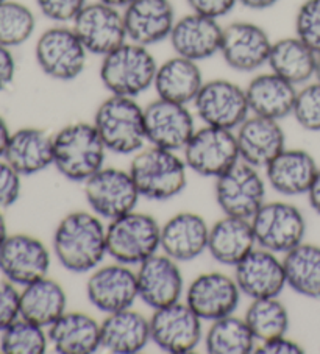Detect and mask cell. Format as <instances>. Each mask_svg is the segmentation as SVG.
I'll list each match as a JSON object with an SVG mask.
<instances>
[{"label":"cell","mask_w":320,"mask_h":354,"mask_svg":"<svg viewBox=\"0 0 320 354\" xmlns=\"http://www.w3.org/2000/svg\"><path fill=\"white\" fill-rule=\"evenodd\" d=\"M92 211H72L53 233V253L71 273H89L102 264L107 252V227Z\"/></svg>","instance_id":"obj_1"},{"label":"cell","mask_w":320,"mask_h":354,"mask_svg":"<svg viewBox=\"0 0 320 354\" xmlns=\"http://www.w3.org/2000/svg\"><path fill=\"white\" fill-rule=\"evenodd\" d=\"M94 124L73 122L53 134V166L66 180L85 183L105 167L107 156Z\"/></svg>","instance_id":"obj_2"},{"label":"cell","mask_w":320,"mask_h":354,"mask_svg":"<svg viewBox=\"0 0 320 354\" xmlns=\"http://www.w3.org/2000/svg\"><path fill=\"white\" fill-rule=\"evenodd\" d=\"M158 63L149 47L127 41L102 57L98 77L113 95L136 99L153 88Z\"/></svg>","instance_id":"obj_3"},{"label":"cell","mask_w":320,"mask_h":354,"mask_svg":"<svg viewBox=\"0 0 320 354\" xmlns=\"http://www.w3.org/2000/svg\"><path fill=\"white\" fill-rule=\"evenodd\" d=\"M186 162L177 151L150 145L134 153L128 172L141 197L152 201H168L186 189Z\"/></svg>","instance_id":"obj_4"},{"label":"cell","mask_w":320,"mask_h":354,"mask_svg":"<svg viewBox=\"0 0 320 354\" xmlns=\"http://www.w3.org/2000/svg\"><path fill=\"white\" fill-rule=\"evenodd\" d=\"M92 124L107 150L116 155H134L147 142L144 108L132 97L109 94L97 106Z\"/></svg>","instance_id":"obj_5"},{"label":"cell","mask_w":320,"mask_h":354,"mask_svg":"<svg viewBox=\"0 0 320 354\" xmlns=\"http://www.w3.org/2000/svg\"><path fill=\"white\" fill-rule=\"evenodd\" d=\"M161 250V225L147 212L133 209L107 227V252L116 262L139 266Z\"/></svg>","instance_id":"obj_6"},{"label":"cell","mask_w":320,"mask_h":354,"mask_svg":"<svg viewBox=\"0 0 320 354\" xmlns=\"http://www.w3.org/2000/svg\"><path fill=\"white\" fill-rule=\"evenodd\" d=\"M88 50L72 26L57 24L39 35L35 59L42 74L57 82H72L83 74Z\"/></svg>","instance_id":"obj_7"},{"label":"cell","mask_w":320,"mask_h":354,"mask_svg":"<svg viewBox=\"0 0 320 354\" xmlns=\"http://www.w3.org/2000/svg\"><path fill=\"white\" fill-rule=\"evenodd\" d=\"M183 155L189 170L214 180L241 161L236 133L211 125H203L194 131Z\"/></svg>","instance_id":"obj_8"},{"label":"cell","mask_w":320,"mask_h":354,"mask_svg":"<svg viewBox=\"0 0 320 354\" xmlns=\"http://www.w3.org/2000/svg\"><path fill=\"white\" fill-rule=\"evenodd\" d=\"M256 245L276 254H286L305 242L306 218L287 201H266L250 218Z\"/></svg>","instance_id":"obj_9"},{"label":"cell","mask_w":320,"mask_h":354,"mask_svg":"<svg viewBox=\"0 0 320 354\" xmlns=\"http://www.w3.org/2000/svg\"><path fill=\"white\" fill-rule=\"evenodd\" d=\"M267 181L250 164L239 161L216 178L214 197L224 216L241 218L254 217L266 203Z\"/></svg>","instance_id":"obj_10"},{"label":"cell","mask_w":320,"mask_h":354,"mask_svg":"<svg viewBox=\"0 0 320 354\" xmlns=\"http://www.w3.org/2000/svg\"><path fill=\"white\" fill-rule=\"evenodd\" d=\"M83 185L91 211L108 222L136 209L141 198L130 172L122 169L102 167Z\"/></svg>","instance_id":"obj_11"},{"label":"cell","mask_w":320,"mask_h":354,"mask_svg":"<svg viewBox=\"0 0 320 354\" xmlns=\"http://www.w3.org/2000/svg\"><path fill=\"white\" fill-rule=\"evenodd\" d=\"M71 26L88 53L100 58L128 41L124 11L100 0L88 2Z\"/></svg>","instance_id":"obj_12"},{"label":"cell","mask_w":320,"mask_h":354,"mask_svg":"<svg viewBox=\"0 0 320 354\" xmlns=\"http://www.w3.org/2000/svg\"><path fill=\"white\" fill-rule=\"evenodd\" d=\"M193 105L205 125L233 131L250 115L245 88L225 78L203 83Z\"/></svg>","instance_id":"obj_13"},{"label":"cell","mask_w":320,"mask_h":354,"mask_svg":"<svg viewBox=\"0 0 320 354\" xmlns=\"http://www.w3.org/2000/svg\"><path fill=\"white\" fill-rule=\"evenodd\" d=\"M202 322L186 301H177L153 310L150 317V339L159 350L166 353H193L203 339Z\"/></svg>","instance_id":"obj_14"},{"label":"cell","mask_w":320,"mask_h":354,"mask_svg":"<svg viewBox=\"0 0 320 354\" xmlns=\"http://www.w3.org/2000/svg\"><path fill=\"white\" fill-rule=\"evenodd\" d=\"M272 39L261 26L247 21H238L224 27L220 57L230 69L250 74L267 64Z\"/></svg>","instance_id":"obj_15"},{"label":"cell","mask_w":320,"mask_h":354,"mask_svg":"<svg viewBox=\"0 0 320 354\" xmlns=\"http://www.w3.org/2000/svg\"><path fill=\"white\" fill-rule=\"evenodd\" d=\"M147 142L159 149L180 151L189 142L195 120L188 105L158 99L144 108Z\"/></svg>","instance_id":"obj_16"},{"label":"cell","mask_w":320,"mask_h":354,"mask_svg":"<svg viewBox=\"0 0 320 354\" xmlns=\"http://www.w3.org/2000/svg\"><path fill=\"white\" fill-rule=\"evenodd\" d=\"M86 297L103 314L133 308L139 298L136 272L116 261L114 264L97 267L86 283Z\"/></svg>","instance_id":"obj_17"},{"label":"cell","mask_w":320,"mask_h":354,"mask_svg":"<svg viewBox=\"0 0 320 354\" xmlns=\"http://www.w3.org/2000/svg\"><path fill=\"white\" fill-rule=\"evenodd\" d=\"M51 252L38 237L17 233L0 247V272L16 286H27L46 278L51 268Z\"/></svg>","instance_id":"obj_18"},{"label":"cell","mask_w":320,"mask_h":354,"mask_svg":"<svg viewBox=\"0 0 320 354\" xmlns=\"http://www.w3.org/2000/svg\"><path fill=\"white\" fill-rule=\"evenodd\" d=\"M241 297L235 278L222 272L202 273L190 281L186 289V304L206 322L235 314Z\"/></svg>","instance_id":"obj_19"},{"label":"cell","mask_w":320,"mask_h":354,"mask_svg":"<svg viewBox=\"0 0 320 354\" xmlns=\"http://www.w3.org/2000/svg\"><path fill=\"white\" fill-rule=\"evenodd\" d=\"M180 262L157 253L141 262L136 270L139 300L153 310L181 300L184 279Z\"/></svg>","instance_id":"obj_20"},{"label":"cell","mask_w":320,"mask_h":354,"mask_svg":"<svg viewBox=\"0 0 320 354\" xmlns=\"http://www.w3.org/2000/svg\"><path fill=\"white\" fill-rule=\"evenodd\" d=\"M235 278L241 294L250 300L280 297L286 288L283 259L266 248L256 247L235 266Z\"/></svg>","instance_id":"obj_21"},{"label":"cell","mask_w":320,"mask_h":354,"mask_svg":"<svg viewBox=\"0 0 320 354\" xmlns=\"http://www.w3.org/2000/svg\"><path fill=\"white\" fill-rule=\"evenodd\" d=\"M222 33L224 27L217 19L190 11L189 15L177 19L169 42L178 57L200 63L220 52Z\"/></svg>","instance_id":"obj_22"},{"label":"cell","mask_w":320,"mask_h":354,"mask_svg":"<svg viewBox=\"0 0 320 354\" xmlns=\"http://www.w3.org/2000/svg\"><path fill=\"white\" fill-rule=\"evenodd\" d=\"M122 11L128 41L145 47L169 39L177 22L170 0H133Z\"/></svg>","instance_id":"obj_23"},{"label":"cell","mask_w":320,"mask_h":354,"mask_svg":"<svg viewBox=\"0 0 320 354\" xmlns=\"http://www.w3.org/2000/svg\"><path fill=\"white\" fill-rule=\"evenodd\" d=\"M235 133L241 161L256 169L266 167L286 149V134L280 120L251 114Z\"/></svg>","instance_id":"obj_24"},{"label":"cell","mask_w":320,"mask_h":354,"mask_svg":"<svg viewBox=\"0 0 320 354\" xmlns=\"http://www.w3.org/2000/svg\"><path fill=\"white\" fill-rule=\"evenodd\" d=\"M209 225L200 214L183 211L161 227V250L177 262H190L208 250Z\"/></svg>","instance_id":"obj_25"},{"label":"cell","mask_w":320,"mask_h":354,"mask_svg":"<svg viewBox=\"0 0 320 354\" xmlns=\"http://www.w3.org/2000/svg\"><path fill=\"white\" fill-rule=\"evenodd\" d=\"M317 162L301 149H285L264 167V178L276 194L285 197L306 195L317 174Z\"/></svg>","instance_id":"obj_26"},{"label":"cell","mask_w":320,"mask_h":354,"mask_svg":"<svg viewBox=\"0 0 320 354\" xmlns=\"http://www.w3.org/2000/svg\"><path fill=\"white\" fill-rule=\"evenodd\" d=\"M3 160L21 176L44 172L53 166V136L41 128H21L11 133Z\"/></svg>","instance_id":"obj_27"},{"label":"cell","mask_w":320,"mask_h":354,"mask_svg":"<svg viewBox=\"0 0 320 354\" xmlns=\"http://www.w3.org/2000/svg\"><path fill=\"white\" fill-rule=\"evenodd\" d=\"M102 348L114 354H134L149 345L150 319L128 308L107 314L100 323Z\"/></svg>","instance_id":"obj_28"},{"label":"cell","mask_w":320,"mask_h":354,"mask_svg":"<svg viewBox=\"0 0 320 354\" xmlns=\"http://www.w3.org/2000/svg\"><path fill=\"white\" fill-rule=\"evenodd\" d=\"M47 335L60 354H92L102 348L100 323L82 310H66L48 326Z\"/></svg>","instance_id":"obj_29"},{"label":"cell","mask_w":320,"mask_h":354,"mask_svg":"<svg viewBox=\"0 0 320 354\" xmlns=\"http://www.w3.org/2000/svg\"><path fill=\"white\" fill-rule=\"evenodd\" d=\"M256 247L255 233L249 218L224 216L209 227L206 252L219 264L235 267Z\"/></svg>","instance_id":"obj_30"},{"label":"cell","mask_w":320,"mask_h":354,"mask_svg":"<svg viewBox=\"0 0 320 354\" xmlns=\"http://www.w3.org/2000/svg\"><path fill=\"white\" fill-rule=\"evenodd\" d=\"M299 88L272 71L258 74L245 88L250 114L281 120L292 115Z\"/></svg>","instance_id":"obj_31"},{"label":"cell","mask_w":320,"mask_h":354,"mask_svg":"<svg viewBox=\"0 0 320 354\" xmlns=\"http://www.w3.org/2000/svg\"><path fill=\"white\" fill-rule=\"evenodd\" d=\"M203 83L205 80L199 63L175 55L158 64L153 88L159 99L189 105L199 94Z\"/></svg>","instance_id":"obj_32"},{"label":"cell","mask_w":320,"mask_h":354,"mask_svg":"<svg viewBox=\"0 0 320 354\" xmlns=\"http://www.w3.org/2000/svg\"><path fill=\"white\" fill-rule=\"evenodd\" d=\"M317 53L297 36L274 41L267 66L274 74L285 78L295 86H303L316 75Z\"/></svg>","instance_id":"obj_33"},{"label":"cell","mask_w":320,"mask_h":354,"mask_svg":"<svg viewBox=\"0 0 320 354\" xmlns=\"http://www.w3.org/2000/svg\"><path fill=\"white\" fill-rule=\"evenodd\" d=\"M67 310L63 286L51 278H41L24 286L21 292V317L42 328L52 326Z\"/></svg>","instance_id":"obj_34"},{"label":"cell","mask_w":320,"mask_h":354,"mask_svg":"<svg viewBox=\"0 0 320 354\" xmlns=\"http://www.w3.org/2000/svg\"><path fill=\"white\" fill-rule=\"evenodd\" d=\"M286 286L311 300L320 298V247L301 242L283 258Z\"/></svg>","instance_id":"obj_35"},{"label":"cell","mask_w":320,"mask_h":354,"mask_svg":"<svg viewBox=\"0 0 320 354\" xmlns=\"http://www.w3.org/2000/svg\"><path fill=\"white\" fill-rule=\"evenodd\" d=\"M203 342L211 354H251L258 346L247 322L233 314L211 322Z\"/></svg>","instance_id":"obj_36"},{"label":"cell","mask_w":320,"mask_h":354,"mask_svg":"<svg viewBox=\"0 0 320 354\" xmlns=\"http://www.w3.org/2000/svg\"><path fill=\"white\" fill-rule=\"evenodd\" d=\"M244 320L247 322L251 334L260 344L287 334L291 323L287 308L278 300V297L251 300L245 310Z\"/></svg>","instance_id":"obj_37"},{"label":"cell","mask_w":320,"mask_h":354,"mask_svg":"<svg viewBox=\"0 0 320 354\" xmlns=\"http://www.w3.org/2000/svg\"><path fill=\"white\" fill-rule=\"evenodd\" d=\"M36 28V17L27 5L16 0L0 3V44L13 48L32 38Z\"/></svg>","instance_id":"obj_38"},{"label":"cell","mask_w":320,"mask_h":354,"mask_svg":"<svg viewBox=\"0 0 320 354\" xmlns=\"http://www.w3.org/2000/svg\"><path fill=\"white\" fill-rule=\"evenodd\" d=\"M44 329L19 317L2 331L0 350L5 354H44L51 344Z\"/></svg>","instance_id":"obj_39"},{"label":"cell","mask_w":320,"mask_h":354,"mask_svg":"<svg viewBox=\"0 0 320 354\" xmlns=\"http://www.w3.org/2000/svg\"><path fill=\"white\" fill-rule=\"evenodd\" d=\"M292 115L306 131H320V83L310 82L300 86L295 97Z\"/></svg>","instance_id":"obj_40"},{"label":"cell","mask_w":320,"mask_h":354,"mask_svg":"<svg viewBox=\"0 0 320 354\" xmlns=\"http://www.w3.org/2000/svg\"><path fill=\"white\" fill-rule=\"evenodd\" d=\"M295 36L320 53V0H305L295 13Z\"/></svg>","instance_id":"obj_41"},{"label":"cell","mask_w":320,"mask_h":354,"mask_svg":"<svg viewBox=\"0 0 320 354\" xmlns=\"http://www.w3.org/2000/svg\"><path fill=\"white\" fill-rule=\"evenodd\" d=\"M89 0H36L41 15L55 24H72Z\"/></svg>","instance_id":"obj_42"},{"label":"cell","mask_w":320,"mask_h":354,"mask_svg":"<svg viewBox=\"0 0 320 354\" xmlns=\"http://www.w3.org/2000/svg\"><path fill=\"white\" fill-rule=\"evenodd\" d=\"M21 317V292L8 279H0V333Z\"/></svg>","instance_id":"obj_43"},{"label":"cell","mask_w":320,"mask_h":354,"mask_svg":"<svg viewBox=\"0 0 320 354\" xmlns=\"http://www.w3.org/2000/svg\"><path fill=\"white\" fill-rule=\"evenodd\" d=\"M22 176L0 158V209H7L13 206L21 197Z\"/></svg>","instance_id":"obj_44"},{"label":"cell","mask_w":320,"mask_h":354,"mask_svg":"<svg viewBox=\"0 0 320 354\" xmlns=\"http://www.w3.org/2000/svg\"><path fill=\"white\" fill-rule=\"evenodd\" d=\"M193 13L222 19L229 16L238 5V0H186Z\"/></svg>","instance_id":"obj_45"},{"label":"cell","mask_w":320,"mask_h":354,"mask_svg":"<svg viewBox=\"0 0 320 354\" xmlns=\"http://www.w3.org/2000/svg\"><path fill=\"white\" fill-rule=\"evenodd\" d=\"M255 353L258 354H303L305 350L299 342L287 337V334L280 335V337L261 342L256 346Z\"/></svg>","instance_id":"obj_46"},{"label":"cell","mask_w":320,"mask_h":354,"mask_svg":"<svg viewBox=\"0 0 320 354\" xmlns=\"http://www.w3.org/2000/svg\"><path fill=\"white\" fill-rule=\"evenodd\" d=\"M16 77V59L11 48L0 44V93L10 88Z\"/></svg>","instance_id":"obj_47"},{"label":"cell","mask_w":320,"mask_h":354,"mask_svg":"<svg viewBox=\"0 0 320 354\" xmlns=\"http://www.w3.org/2000/svg\"><path fill=\"white\" fill-rule=\"evenodd\" d=\"M308 201H310V206L316 214L320 216V167L316 174V178H314L311 187L308 189Z\"/></svg>","instance_id":"obj_48"},{"label":"cell","mask_w":320,"mask_h":354,"mask_svg":"<svg viewBox=\"0 0 320 354\" xmlns=\"http://www.w3.org/2000/svg\"><path fill=\"white\" fill-rule=\"evenodd\" d=\"M280 0H238V5L251 10V11H264L275 7Z\"/></svg>","instance_id":"obj_49"},{"label":"cell","mask_w":320,"mask_h":354,"mask_svg":"<svg viewBox=\"0 0 320 354\" xmlns=\"http://www.w3.org/2000/svg\"><path fill=\"white\" fill-rule=\"evenodd\" d=\"M10 136H11V131L8 128V124L5 122L2 115H0V158H3V155H5V150H7Z\"/></svg>","instance_id":"obj_50"},{"label":"cell","mask_w":320,"mask_h":354,"mask_svg":"<svg viewBox=\"0 0 320 354\" xmlns=\"http://www.w3.org/2000/svg\"><path fill=\"white\" fill-rule=\"evenodd\" d=\"M8 228H7V222H5V217H3V212L0 209V247L3 245V242L7 241L8 237Z\"/></svg>","instance_id":"obj_51"},{"label":"cell","mask_w":320,"mask_h":354,"mask_svg":"<svg viewBox=\"0 0 320 354\" xmlns=\"http://www.w3.org/2000/svg\"><path fill=\"white\" fill-rule=\"evenodd\" d=\"M100 2L112 5V7H116L119 10H124L127 5H130L133 2V0H100Z\"/></svg>","instance_id":"obj_52"},{"label":"cell","mask_w":320,"mask_h":354,"mask_svg":"<svg viewBox=\"0 0 320 354\" xmlns=\"http://www.w3.org/2000/svg\"><path fill=\"white\" fill-rule=\"evenodd\" d=\"M314 80L320 83V53H317V63H316V75H314Z\"/></svg>","instance_id":"obj_53"},{"label":"cell","mask_w":320,"mask_h":354,"mask_svg":"<svg viewBox=\"0 0 320 354\" xmlns=\"http://www.w3.org/2000/svg\"><path fill=\"white\" fill-rule=\"evenodd\" d=\"M2 2H5V0H0V3H2Z\"/></svg>","instance_id":"obj_54"}]
</instances>
